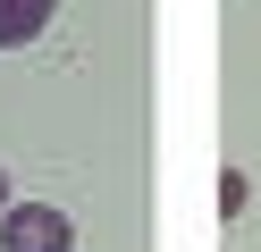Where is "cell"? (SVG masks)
Segmentation results:
<instances>
[{"label":"cell","mask_w":261,"mask_h":252,"mask_svg":"<svg viewBox=\"0 0 261 252\" xmlns=\"http://www.w3.org/2000/svg\"><path fill=\"white\" fill-rule=\"evenodd\" d=\"M0 252H76V218L51 202H9L0 210Z\"/></svg>","instance_id":"1"},{"label":"cell","mask_w":261,"mask_h":252,"mask_svg":"<svg viewBox=\"0 0 261 252\" xmlns=\"http://www.w3.org/2000/svg\"><path fill=\"white\" fill-rule=\"evenodd\" d=\"M42 25H51V0H0V50L42 42Z\"/></svg>","instance_id":"2"},{"label":"cell","mask_w":261,"mask_h":252,"mask_svg":"<svg viewBox=\"0 0 261 252\" xmlns=\"http://www.w3.org/2000/svg\"><path fill=\"white\" fill-rule=\"evenodd\" d=\"M9 202H17V193H9V168H0V210H9Z\"/></svg>","instance_id":"3"}]
</instances>
